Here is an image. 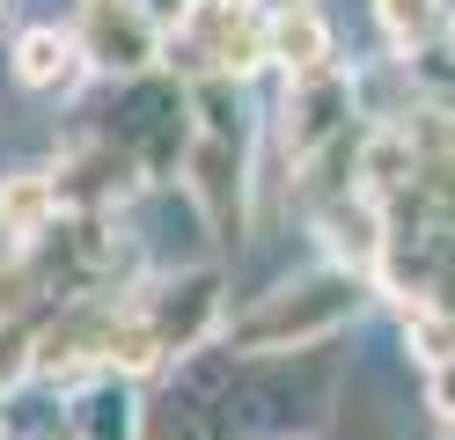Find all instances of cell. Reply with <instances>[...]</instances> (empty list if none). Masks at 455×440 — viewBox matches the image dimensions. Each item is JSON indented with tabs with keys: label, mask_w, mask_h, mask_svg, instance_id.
Masks as SVG:
<instances>
[{
	"label": "cell",
	"mask_w": 455,
	"mask_h": 440,
	"mask_svg": "<svg viewBox=\"0 0 455 440\" xmlns=\"http://www.w3.org/2000/svg\"><path fill=\"white\" fill-rule=\"evenodd\" d=\"M279 110H272V155L279 169H301L308 155H323L331 140H346L360 125V74L346 59H331L316 74H279Z\"/></svg>",
	"instance_id": "cell-5"
},
{
	"label": "cell",
	"mask_w": 455,
	"mask_h": 440,
	"mask_svg": "<svg viewBox=\"0 0 455 440\" xmlns=\"http://www.w3.org/2000/svg\"><path fill=\"white\" fill-rule=\"evenodd\" d=\"M8 74H15V88H22V96H37V103H67L74 88L89 81V59H81L74 29L37 22V29H22V37H15Z\"/></svg>",
	"instance_id": "cell-9"
},
{
	"label": "cell",
	"mask_w": 455,
	"mask_h": 440,
	"mask_svg": "<svg viewBox=\"0 0 455 440\" xmlns=\"http://www.w3.org/2000/svg\"><path fill=\"white\" fill-rule=\"evenodd\" d=\"M0 440H15V433H0Z\"/></svg>",
	"instance_id": "cell-16"
},
{
	"label": "cell",
	"mask_w": 455,
	"mask_h": 440,
	"mask_svg": "<svg viewBox=\"0 0 455 440\" xmlns=\"http://www.w3.org/2000/svg\"><path fill=\"white\" fill-rule=\"evenodd\" d=\"M258 8H265V15H279V8H294V0H258Z\"/></svg>",
	"instance_id": "cell-14"
},
{
	"label": "cell",
	"mask_w": 455,
	"mask_h": 440,
	"mask_svg": "<svg viewBox=\"0 0 455 440\" xmlns=\"http://www.w3.org/2000/svg\"><path fill=\"white\" fill-rule=\"evenodd\" d=\"M258 140H220V132H198L191 125V147L177 162V184L191 198L198 228L213 243H243L250 235V205H258Z\"/></svg>",
	"instance_id": "cell-6"
},
{
	"label": "cell",
	"mask_w": 455,
	"mask_h": 440,
	"mask_svg": "<svg viewBox=\"0 0 455 440\" xmlns=\"http://www.w3.org/2000/svg\"><path fill=\"white\" fill-rule=\"evenodd\" d=\"M103 140H118L132 169H140V184H177V162H184V147H191V81L184 74H169V67H148V74H125L118 88H110V103H103Z\"/></svg>",
	"instance_id": "cell-2"
},
{
	"label": "cell",
	"mask_w": 455,
	"mask_h": 440,
	"mask_svg": "<svg viewBox=\"0 0 455 440\" xmlns=\"http://www.w3.org/2000/svg\"><path fill=\"white\" fill-rule=\"evenodd\" d=\"M375 279L346 272V264H301V272L272 279L265 293H250V308H228L220 316V345L235 360H294V352H316L331 338H346L353 323L375 308Z\"/></svg>",
	"instance_id": "cell-1"
},
{
	"label": "cell",
	"mask_w": 455,
	"mask_h": 440,
	"mask_svg": "<svg viewBox=\"0 0 455 440\" xmlns=\"http://www.w3.org/2000/svg\"><path fill=\"white\" fill-rule=\"evenodd\" d=\"M250 440H294V433H250Z\"/></svg>",
	"instance_id": "cell-15"
},
{
	"label": "cell",
	"mask_w": 455,
	"mask_h": 440,
	"mask_svg": "<svg viewBox=\"0 0 455 440\" xmlns=\"http://www.w3.org/2000/svg\"><path fill=\"white\" fill-rule=\"evenodd\" d=\"M37 440H74V426H44V433H37Z\"/></svg>",
	"instance_id": "cell-13"
},
{
	"label": "cell",
	"mask_w": 455,
	"mask_h": 440,
	"mask_svg": "<svg viewBox=\"0 0 455 440\" xmlns=\"http://www.w3.org/2000/svg\"><path fill=\"white\" fill-rule=\"evenodd\" d=\"M52 184H60L67 213H125L132 191H148V184H140V169H132V155H125L118 140H103L96 125L52 162Z\"/></svg>",
	"instance_id": "cell-8"
},
{
	"label": "cell",
	"mask_w": 455,
	"mask_h": 440,
	"mask_svg": "<svg viewBox=\"0 0 455 440\" xmlns=\"http://www.w3.org/2000/svg\"><path fill=\"white\" fill-rule=\"evenodd\" d=\"M162 67L169 74H213V81H258L265 59V8L258 0H184L177 15H162Z\"/></svg>",
	"instance_id": "cell-3"
},
{
	"label": "cell",
	"mask_w": 455,
	"mask_h": 440,
	"mask_svg": "<svg viewBox=\"0 0 455 440\" xmlns=\"http://www.w3.org/2000/svg\"><path fill=\"white\" fill-rule=\"evenodd\" d=\"M125 301H132V323L148 331L155 360L177 367L184 352H198V345L220 338V316H228V272H220V264H191V272L132 279Z\"/></svg>",
	"instance_id": "cell-4"
},
{
	"label": "cell",
	"mask_w": 455,
	"mask_h": 440,
	"mask_svg": "<svg viewBox=\"0 0 455 440\" xmlns=\"http://www.w3.org/2000/svg\"><path fill=\"white\" fill-rule=\"evenodd\" d=\"M67 29H74L81 59H89V74L125 81V74L162 67V15L148 0H81Z\"/></svg>",
	"instance_id": "cell-7"
},
{
	"label": "cell",
	"mask_w": 455,
	"mask_h": 440,
	"mask_svg": "<svg viewBox=\"0 0 455 440\" xmlns=\"http://www.w3.org/2000/svg\"><path fill=\"white\" fill-rule=\"evenodd\" d=\"M0 8H8V0H0Z\"/></svg>",
	"instance_id": "cell-17"
},
{
	"label": "cell",
	"mask_w": 455,
	"mask_h": 440,
	"mask_svg": "<svg viewBox=\"0 0 455 440\" xmlns=\"http://www.w3.org/2000/svg\"><path fill=\"white\" fill-rule=\"evenodd\" d=\"M67 205H60V184H52V169L37 162H22L0 176V243H37V235L60 220Z\"/></svg>",
	"instance_id": "cell-11"
},
{
	"label": "cell",
	"mask_w": 455,
	"mask_h": 440,
	"mask_svg": "<svg viewBox=\"0 0 455 440\" xmlns=\"http://www.w3.org/2000/svg\"><path fill=\"white\" fill-rule=\"evenodd\" d=\"M265 59L279 74H316L338 59V37H331V15L316 0H294V8L265 15Z\"/></svg>",
	"instance_id": "cell-10"
},
{
	"label": "cell",
	"mask_w": 455,
	"mask_h": 440,
	"mask_svg": "<svg viewBox=\"0 0 455 440\" xmlns=\"http://www.w3.org/2000/svg\"><path fill=\"white\" fill-rule=\"evenodd\" d=\"M448 8L455 0H375V37L389 44V59L434 52L448 37Z\"/></svg>",
	"instance_id": "cell-12"
}]
</instances>
